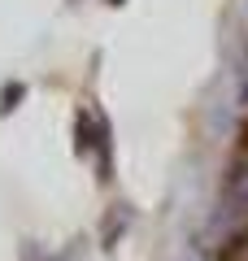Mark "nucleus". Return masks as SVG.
<instances>
[{
  "mask_svg": "<svg viewBox=\"0 0 248 261\" xmlns=\"http://www.w3.org/2000/svg\"><path fill=\"white\" fill-rule=\"evenodd\" d=\"M96 130H101V113L92 118V109H79V118H74V152L79 157L96 148Z\"/></svg>",
  "mask_w": 248,
  "mask_h": 261,
  "instance_id": "7ed1b4c3",
  "label": "nucleus"
},
{
  "mask_svg": "<svg viewBox=\"0 0 248 261\" xmlns=\"http://www.w3.org/2000/svg\"><path fill=\"white\" fill-rule=\"evenodd\" d=\"M96 178L101 183H113V135H109V122L101 118V130H96Z\"/></svg>",
  "mask_w": 248,
  "mask_h": 261,
  "instance_id": "f03ea898",
  "label": "nucleus"
},
{
  "mask_svg": "<svg viewBox=\"0 0 248 261\" xmlns=\"http://www.w3.org/2000/svg\"><path fill=\"white\" fill-rule=\"evenodd\" d=\"M127 226H131V205H113L109 209V218H105V231H101V244H105V248H118V235L122 231H127Z\"/></svg>",
  "mask_w": 248,
  "mask_h": 261,
  "instance_id": "20e7f679",
  "label": "nucleus"
},
{
  "mask_svg": "<svg viewBox=\"0 0 248 261\" xmlns=\"http://www.w3.org/2000/svg\"><path fill=\"white\" fill-rule=\"evenodd\" d=\"M244 235H248V148L231 161L227 178H222L218 205H213L209 226H205V248L227 257Z\"/></svg>",
  "mask_w": 248,
  "mask_h": 261,
  "instance_id": "f257e3e1",
  "label": "nucleus"
},
{
  "mask_svg": "<svg viewBox=\"0 0 248 261\" xmlns=\"http://www.w3.org/2000/svg\"><path fill=\"white\" fill-rule=\"evenodd\" d=\"M109 5H127V0H109Z\"/></svg>",
  "mask_w": 248,
  "mask_h": 261,
  "instance_id": "423d86ee",
  "label": "nucleus"
},
{
  "mask_svg": "<svg viewBox=\"0 0 248 261\" xmlns=\"http://www.w3.org/2000/svg\"><path fill=\"white\" fill-rule=\"evenodd\" d=\"M22 100H27V83H5L0 87V113H5V118H9Z\"/></svg>",
  "mask_w": 248,
  "mask_h": 261,
  "instance_id": "39448f33",
  "label": "nucleus"
}]
</instances>
